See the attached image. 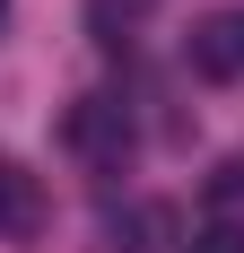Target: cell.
<instances>
[{
    "mask_svg": "<svg viewBox=\"0 0 244 253\" xmlns=\"http://www.w3.org/2000/svg\"><path fill=\"white\" fill-rule=\"evenodd\" d=\"M61 140L79 149L87 175H122V166H131V105L122 96H79L70 123H61Z\"/></svg>",
    "mask_w": 244,
    "mask_h": 253,
    "instance_id": "obj_1",
    "label": "cell"
},
{
    "mask_svg": "<svg viewBox=\"0 0 244 253\" xmlns=\"http://www.w3.org/2000/svg\"><path fill=\"white\" fill-rule=\"evenodd\" d=\"M183 52H192V70L201 79H244V9H201L192 35H183Z\"/></svg>",
    "mask_w": 244,
    "mask_h": 253,
    "instance_id": "obj_2",
    "label": "cell"
},
{
    "mask_svg": "<svg viewBox=\"0 0 244 253\" xmlns=\"http://www.w3.org/2000/svg\"><path fill=\"white\" fill-rule=\"evenodd\" d=\"M0 236H44V175H26L18 157L0 149Z\"/></svg>",
    "mask_w": 244,
    "mask_h": 253,
    "instance_id": "obj_3",
    "label": "cell"
},
{
    "mask_svg": "<svg viewBox=\"0 0 244 253\" xmlns=\"http://www.w3.org/2000/svg\"><path fill=\"white\" fill-rule=\"evenodd\" d=\"M157 18V0H87V35H96L105 52H122V44H140V26Z\"/></svg>",
    "mask_w": 244,
    "mask_h": 253,
    "instance_id": "obj_4",
    "label": "cell"
},
{
    "mask_svg": "<svg viewBox=\"0 0 244 253\" xmlns=\"http://www.w3.org/2000/svg\"><path fill=\"white\" fill-rule=\"evenodd\" d=\"M183 253H244V218H209V227H201Z\"/></svg>",
    "mask_w": 244,
    "mask_h": 253,
    "instance_id": "obj_5",
    "label": "cell"
},
{
    "mask_svg": "<svg viewBox=\"0 0 244 253\" xmlns=\"http://www.w3.org/2000/svg\"><path fill=\"white\" fill-rule=\"evenodd\" d=\"M0 26H9V0H0Z\"/></svg>",
    "mask_w": 244,
    "mask_h": 253,
    "instance_id": "obj_6",
    "label": "cell"
}]
</instances>
